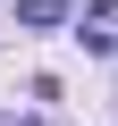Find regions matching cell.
Listing matches in <instances>:
<instances>
[{
	"label": "cell",
	"mask_w": 118,
	"mask_h": 126,
	"mask_svg": "<svg viewBox=\"0 0 118 126\" xmlns=\"http://www.w3.org/2000/svg\"><path fill=\"white\" fill-rule=\"evenodd\" d=\"M17 17H25V25H59V0H25Z\"/></svg>",
	"instance_id": "6da1fadb"
},
{
	"label": "cell",
	"mask_w": 118,
	"mask_h": 126,
	"mask_svg": "<svg viewBox=\"0 0 118 126\" xmlns=\"http://www.w3.org/2000/svg\"><path fill=\"white\" fill-rule=\"evenodd\" d=\"M93 25H118V0H93Z\"/></svg>",
	"instance_id": "7a4b0ae2"
},
{
	"label": "cell",
	"mask_w": 118,
	"mask_h": 126,
	"mask_svg": "<svg viewBox=\"0 0 118 126\" xmlns=\"http://www.w3.org/2000/svg\"><path fill=\"white\" fill-rule=\"evenodd\" d=\"M0 126H42V118H0Z\"/></svg>",
	"instance_id": "3957f363"
}]
</instances>
